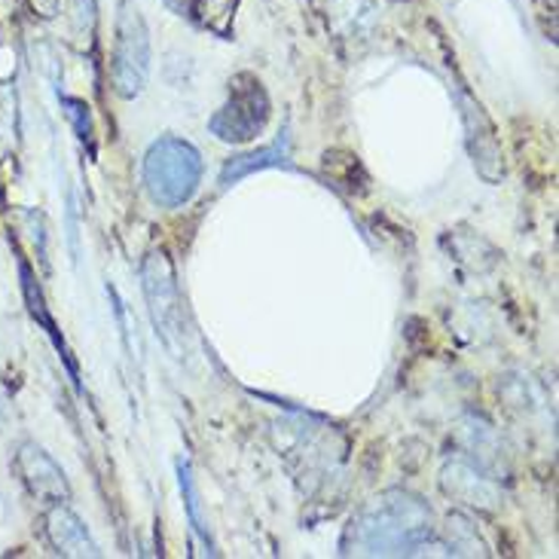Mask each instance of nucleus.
<instances>
[{"label":"nucleus","mask_w":559,"mask_h":559,"mask_svg":"<svg viewBox=\"0 0 559 559\" xmlns=\"http://www.w3.org/2000/svg\"><path fill=\"white\" fill-rule=\"evenodd\" d=\"M13 468L15 474H19L22 486L28 489L34 499L46 501V504L71 499V484H68L64 471L59 468V462L46 453L44 447L25 440V443L15 450Z\"/></svg>","instance_id":"nucleus-7"},{"label":"nucleus","mask_w":559,"mask_h":559,"mask_svg":"<svg viewBox=\"0 0 559 559\" xmlns=\"http://www.w3.org/2000/svg\"><path fill=\"white\" fill-rule=\"evenodd\" d=\"M270 95L254 74H236L229 80V98L212 117V135L227 144H248L270 122Z\"/></svg>","instance_id":"nucleus-5"},{"label":"nucleus","mask_w":559,"mask_h":559,"mask_svg":"<svg viewBox=\"0 0 559 559\" xmlns=\"http://www.w3.org/2000/svg\"><path fill=\"white\" fill-rule=\"evenodd\" d=\"M447 538H450V554L455 557H477V554L486 557V545L480 542V535L462 514L447 516Z\"/></svg>","instance_id":"nucleus-14"},{"label":"nucleus","mask_w":559,"mask_h":559,"mask_svg":"<svg viewBox=\"0 0 559 559\" xmlns=\"http://www.w3.org/2000/svg\"><path fill=\"white\" fill-rule=\"evenodd\" d=\"M178 477H181V492L183 504H187V516H190V526L205 542L209 554H217L212 545V535H209V526H205V516H202V501H199V489L197 480H193V471H190V462H183V459L178 462Z\"/></svg>","instance_id":"nucleus-13"},{"label":"nucleus","mask_w":559,"mask_h":559,"mask_svg":"<svg viewBox=\"0 0 559 559\" xmlns=\"http://www.w3.org/2000/svg\"><path fill=\"white\" fill-rule=\"evenodd\" d=\"M287 159H290V141H287V132H282V138L275 141L273 147L233 156L227 166H224V171H221V187L227 190V187H233L236 181H242V178L254 175V171H263V168L290 166Z\"/></svg>","instance_id":"nucleus-10"},{"label":"nucleus","mask_w":559,"mask_h":559,"mask_svg":"<svg viewBox=\"0 0 559 559\" xmlns=\"http://www.w3.org/2000/svg\"><path fill=\"white\" fill-rule=\"evenodd\" d=\"M19 273H22V290H25V300H28L31 316H34V318H37V321H40V324H44V331L49 333L52 346L59 348V355H61V358H64V364H68V370H71V377H74V382H76V389H80V373H76L74 358H71V352H68V346H64V340H61L59 328H56V321H52V316H49V309H46L44 294H40V287H37V282H34V275H31L28 263H25V260L19 263Z\"/></svg>","instance_id":"nucleus-11"},{"label":"nucleus","mask_w":559,"mask_h":559,"mask_svg":"<svg viewBox=\"0 0 559 559\" xmlns=\"http://www.w3.org/2000/svg\"><path fill=\"white\" fill-rule=\"evenodd\" d=\"M435 532L431 508L423 499L389 489L352 520L343 538V554L355 557H404L428 545Z\"/></svg>","instance_id":"nucleus-1"},{"label":"nucleus","mask_w":559,"mask_h":559,"mask_svg":"<svg viewBox=\"0 0 559 559\" xmlns=\"http://www.w3.org/2000/svg\"><path fill=\"white\" fill-rule=\"evenodd\" d=\"M459 107H462L465 138H468V151L477 175L486 183H501V178H504V156H501L499 135H496V126L489 120V114H486L480 102L471 98L468 92L459 95Z\"/></svg>","instance_id":"nucleus-6"},{"label":"nucleus","mask_w":559,"mask_h":559,"mask_svg":"<svg viewBox=\"0 0 559 559\" xmlns=\"http://www.w3.org/2000/svg\"><path fill=\"white\" fill-rule=\"evenodd\" d=\"M440 489L447 499L474 508V511H496L501 504V486L468 459H450L443 465Z\"/></svg>","instance_id":"nucleus-8"},{"label":"nucleus","mask_w":559,"mask_h":559,"mask_svg":"<svg viewBox=\"0 0 559 559\" xmlns=\"http://www.w3.org/2000/svg\"><path fill=\"white\" fill-rule=\"evenodd\" d=\"M239 10V0H193V15L202 28H209L217 37L233 34V19Z\"/></svg>","instance_id":"nucleus-12"},{"label":"nucleus","mask_w":559,"mask_h":559,"mask_svg":"<svg viewBox=\"0 0 559 559\" xmlns=\"http://www.w3.org/2000/svg\"><path fill=\"white\" fill-rule=\"evenodd\" d=\"M61 107L68 114V120L74 122V132L80 141H90L92 138V120H90V105L80 102V98H61Z\"/></svg>","instance_id":"nucleus-15"},{"label":"nucleus","mask_w":559,"mask_h":559,"mask_svg":"<svg viewBox=\"0 0 559 559\" xmlns=\"http://www.w3.org/2000/svg\"><path fill=\"white\" fill-rule=\"evenodd\" d=\"M44 532L49 547L68 559H98L102 550L92 542L90 530L80 516L68 508V501L49 504L44 514Z\"/></svg>","instance_id":"nucleus-9"},{"label":"nucleus","mask_w":559,"mask_h":559,"mask_svg":"<svg viewBox=\"0 0 559 559\" xmlns=\"http://www.w3.org/2000/svg\"><path fill=\"white\" fill-rule=\"evenodd\" d=\"M202 156L183 138H159L144 156V183L156 205L181 209L197 197Z\"/></svg>","instance_id":"nucleus-2"},{"label":"nucleus","mask_w":559,"mask_h":559,"mask_svg":"<svg viewBox=\"0 0 559 559\" xmlns=\"http://www.w3.org/2000/svg\"><path fill=\"white\" fill-rule=\"evenodd\" d=\"M151 74V31L132 0H120L117 40L110 59V80L120 98H135L147 86Z\"/></svg>","instance_id":"nucleus-4"},{"label":"nucleus","mask_w":559,"mask_h":559,"mask_svg":"<svg viewBox=\"0 0 559 559\" xmlns=\"http://www.w3.org/2000/svg\"><path fill=\"white\" fill-rule=\"evenodd\" d=\"M141 287H144V300H147V309H151L156 336L181 361L187 321H183L178 275H175V266H171L166 251H151L144 258V263H141Z\"/></svg>","instance_id":"nucleus-3"}]
</instances>
